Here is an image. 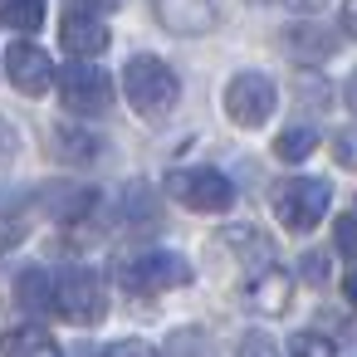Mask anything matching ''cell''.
I'll use <instances>...</instances> for the list:
<instances>
[{"instance_id":"obj_1","label":"cell","mask_w":357,"mask_h":357,"mask_svg":"<svg viewBox=\"0 0 357 357\" xmlns=\"http://www.w3.org/2000/svg\"><path fill=\"white\" fill-rule=\"evenodd\" d=\"M123 93H128L137 118H162V113H172L181 89H176V74L157 54H132L123 69Z\"/></svg>"},{"instance_id":"obj_2","label":"cell","mask_w":357,"mask_h":357,"mask_svg":"<svg viewBox=\"0 0 357 357\" xmlns=\"http://www.w3.org/2000/svg\"><path fill=\"white\" fill-rule=\"evenodd\" d=\"M103 308H108V284L98 279V269L69 264L54 279V313H64L69 323H98Z\"/></svg>"},{"instance_id":"obj_3","label":"cell","mask_w":357,"mask_h":357,"mask_svg":"<svg viewBox=\"0 0 357 357\" xmlns=\"http://www.w3.org/2000/svg\"><path fill=\"white\" fill-rule=\"evenodd\" d=\"M59 98H64V108L74 118H98V113L113 108V79L98 64L69 54V69L59 74Z\"/></svg>"},{"instance_id":"obj_4","label":"cell","mask_w":357,"mask_h":357,"mask_svg":"<svg viewBox=\"0 0 357 357\" xmlns=\"http://www.w3.org/2000/svg\"><path fill=\"white\" fill-rule=\"evenodd\" d=\"M328 201H333V186L323 176H294L274 191V211H279L284 230H294V235H308L328 215Z\"/></svg>"},{"instance_id":"obj_5","label":"cell","mask_w":357,"mask_h":357,"mask_svg":"<svg viewBox=\"0 0 357 357\" xmlns=\"http://www.w3.org/2000/svg\"><path fill=\"white\" fill-rule=\"evenodd\" d=\"M274 108H279V89H274L269 74L245 69V74H235L225 84V118L235 128H264Z\"/></svg>"},{"instance_id":"obj_6","label":"cell","mask_w":357,"mask_h":357,"mask_svg":"<svg viewBox=\"0 0 357 357\" xmlns=\"http://www.w3.org/2000/svg\"><path fill=\"white\" fill-rule=\"evenodd\" d=\"M167 191H172L181 206L201 211V215L230 211V201H235L230 176H225V172H215V167H176V172L167 176Z\"/></svg>"},{"instance_id":"obj_7","label":"cell","mask_w":357,"mask_h":357,"mask_svg":"<svg viewBox=\"0 0 357 357\" xmlns=\"http://www.w3.org/2000/svg\"><path fill=\"white\" fill-rule=\"evenodd\" d=\"M6 79H10V89L25 93V98H45L50 89H59L54 59H50L40 45H30V40L6 45Z\"/></svg>"},{"instance_id":"obj_8","label":"cell","mask_w":357,"mask_h":357,"mask_svg":"<svg viewBox=\"0 0 357 357\" xmlns=\"http://www.w3.org/2000/svg\"><path fill=\"white\" fill-rule=\"evenodd\" d=\"M128 279H132V289L162 294V289H181V284H191V264H186L176 250H147L137 264H128Z\"/></svg>"},{"instance_id":"obj_9","label":"cell","mask_w":357,"mask_h":357,"mask_svg":"<svg viewBox=\"0 0 357 357\" xmlns=\"http://www.w3.org/2000/svg\"><path fill=\"white\" fill-rule=\"evenodd\" d=\"M59 40L69 54L79 59H93L108 50V25H103V10H84V6H69L64 25H59Z\"/></svg>"},{"instance_id":"obj_10","label":"cell","mask_w":357,"mask_h":357,"mask_svg":"<svg viewBox=\"0 0 357 357\" xmlns=\"http://www.w3.org/2000/svg\"><path fill=\"white\" fill-rule=\"evenodd\" d=\"M279 45H284V54H289L294 64H323V59H333L337 35H333V30H323V25L308 15L303 25H289V30L279 35Z\"/></svg>"},{"instance_id":"obj_11","label":"cell","mask_w":357,"mask_h":357,"mask_svg":"<svg viewBox=\"0 0 357 357\" xmlns=\"http://www.w3.org/2000/svg\"><path fill=\"white\" fill-rule=\"evenodd\" d=\"M157 20L172 35H206L215 30V0H152Z\"/></svg>"},{"instance_id":"obj_12","label":"cell","mask_w":357,"mask_h":357,"mask_svg":"<svg viewBox=\"0 0 357 357\" xmlns=\"http://www.w3.org/2000/svg\"><path fill=\"white\" fill-rule=\"evenodd\" d=\"M289 298H294L289 279H284L274 264H259V274L250 279V308H255V313H284Z\"/></svg>"},{"instance_id":"obj_13","label":"cell","mask_w":357,"mask_h":357,"mask_svg":"<svg viewBox=\"0 0 357 357\" xmlns=\"http://www.w3.org/2000/svg\"><path fill=\"white\" fill-rule=\"evenodd\" d=\"M15 303L25 308V313H50L54 308V279L45 274V269H20L15 274Z\"/></svg>"},{"instance_id":"obj_14","label":"cell","mask_w":357,"mask_h":357,"mask_svg":"<svg viewBox=\"0 0 357 357\" xmlns=\"http://www.w3.org/2000/svg\"><path fill=\"white\" fill-rule=\"evenodd\" d=\"M313 147H318V128H308V123H294V128H284L274 137V157L279 162H308Z\"/></svg>"},{"instance_id":"obj_15","label":"cell","mask_w":357,"mask_h":357,"mask_svg":"<svg viewBox=\"0 0 357 357\" xmlns=\"http://www.w3.org/2000/svg\"><path fill=\"white\" fill-rule=\"evenodd\" d=\"M0 20L15 35H35L45 25V0H0Z\"/></svg>"},{"instance_id":"obj_16","label":"cell","mask_w":357,"mask_h":357,"mask_svg":"<svg viewBox=\"0 0 357 357\" xmlns=\"http://www.w3.org/2000/svg\"><path fill=\"white\" fill-rule=\"evenodd\" d=\"M6 352H45V357H59V342L45 333V328H10L6 333Z\"/></svg>"},{"instance_id":"obj_17","label":"cell","mask_w":357,"mask_h":357,"mask_svg":"<svg viewBox=\"0 0 357 357\" xmlns=\"http://www.w3.org/2000/svg\"><path fill=\"white\" fill-rule=\"evenodd\" d=\"M54 152H59L64 162H89V157L98 152V142H93L84 128H74V132H69V128H54Z\"/></svg>"},{"instance_id":"obj_18","label":"cell","mask_w":357,"mask_h":357,"mask_svg":"<svg viewBox=\"0 0 357 357\" xmlns=\"http://www.w3.org/2000/svg\"><path fill=\"white\" fill-rule=\"evenodd\" d=\"M128 206H123V220L132 225V230H147V220H157V201H152V191L147 186H128V196H123Z\"/></svg>"},{"instance_id":"obj_19","label":"cell","mask_w":357,"mask_h":357,"mask_svg":"<svg viewBox=\"0 0 357 357\" xmlns=\"http://www.w3.org/2000/svg\"><path fill=\"white\" fill-rule=\"evenodd\" d=\"M289 352H298V357H333L337 342L323 337V333H294V337H289Z\"/></svg>"},{"instance_id":"obj_20","label":"cell","mask_w":357,"mask_h":357,"mask_svg":"<svg viewBox=\"0 0 357 357\" xmlns=\"http://www.w3.org/2000/svg\"><path fill=\"white\" fill-rule=\"evenodd\" d=\"M333 245H337L342 255H352V259H357V211H347V215L333 225Z\"/></svg>"},{"instance_id":"obj_21","label":"cell","mask_w":357,"mask_h":357,"mask_svg":"<svg viewBox=\"0 0 357 357\" xmlns=\"http://www.w3.org/2000/svg\"><path fill=\"white\" fill-rule=\"evenodd\" d=\"M333 157H337L342 167H357V132H352V128L333 137Z\"/></svg>"},{"instance_id":"obj_22","label":"cell","mask_w":357,"mask_h":357,"mask_svg":"<svg viewBox=\"0 0 357 357\" xmlns=\"http://www.w3.org/2000/svg\"><path fill=\"white\" fill-rule=\"evenodd\" d=\"M342 35L357 40V0H342Z\"/></svg>"},{"instance_id":"obj_23","label":"cell","mask_w":357,"mask_h":357,"mask_svg":"<svg viewBox=\"0 0 357 357\" xmlns=\"http://www.w3.org/2000/svg\"><path fill=\"white\" fill-rule=\"evenodd\" d=\"M274 6H284V10H298V15H313V10H323V0H274Z\"/></svg>"},{"instance_id":"obj_24","label":"cell","mask_w":357,"mask_h":357,"mask_svg":"<svg viewBox=\"0 0 357 357\" xmlns=\"http://www.w3.org/2000/svg\"><path fill=\"white\" fill-rule=\"evenodd\" d=\"M69 6H84V10H123V0H69Z\"/></svg>"},{"instance_id":"obj_25","label":"cell","mask_w":357,"mask_h":357,"mask_svg":"<svg viewBox=\"0 0 357 357\" xmlns=\"http://www.w3.org/2000/svg\"><path fill=\"white\" fill-rule=\"evenodd\" d=\"M342 298L357 308V269H347V279H342Z\"/></svg>"},{"instance_id":"obj_26","label":"cell","mask_w":357,"mask_h":357,"mask_svg":"<svg viewBox=\"0 0 357 357\" xmlns=\"http://www.w3.org/2000/svg\"><path fill=\"white\" fill-rule=\"evenodd\" d=\"M347 108H352V113H357V69H352V74H347Z\"/></svg>"}]
</instances>
